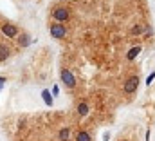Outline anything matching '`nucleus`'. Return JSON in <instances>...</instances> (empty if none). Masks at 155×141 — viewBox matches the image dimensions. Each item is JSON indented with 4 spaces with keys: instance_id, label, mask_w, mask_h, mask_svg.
I'll return each instance as SVG.
<instances>
[{
    "instance_id": "f257e3e1",
    "label": "nucleus",
    "mask_w": 155,
    "mask_h": 141,
    "mask_svg": "<svg viewBox=\"0 0 155 141\" xmlns=\"http://www.w3.org/2000/svg\"><path fill=\"white\" fill-rule=\"evenodd\" d=\"M137 85H139V80H137V76L128 78V82L125 83V92H126V94L135 92V91H137Z\"/></svg>"
},
{
    "instance_id": "f03ea898",
    "label": "nucleus",
    "mask_w": 155,
    "mask_h": 141,
    "mask_svg": "<svg viewBox=\"0 0 155 141\" xmlns=\"http://www.w3.org/2000/svg\"><path fill=\"white\" fill-rule=\"evenodd\" d=\"M62 80H63V83H65L67 87H74V85H76V80H74L72 72H70L69 69H63V71H62Z\"/></svg>"
},
{
    "instance_id": "7ed1b4c3",
    "label": "nucleus",
    "mask_w": 155,
    "mask_h": 141,
    "mask_svg": "<svg viewBox=\"0 0 155 141\" xmlns=\"http://www.w3.org/2000/svg\"><path fill=\"white\" fill-rule=\"evenodd\" d=\"M65 33H67V29H65V25H62V24H56V25H52V27H51V35L54 38H63Z\"/></svg>"
},
{
    "instance_id": "20e7f679",
    "label": "nucleus",
    "mask_w": 155,
    "mask_h": 141,
    "mask_svg": "<svg viewBox=\"0 0 155 141\" xmlns=\"http://www.w3.org/2000/svg\"><path fill=\"white\" fill-rule=\"evenodd\" d=\"M52 16H54L58 22H65V20L69 18V11H67L65 7H56L54 13H52Z\"/></svg>"
},
{
    "instance_id": "39448f33",
    "label": "nucleus",
    "mask_w": 155,
    "mask_h": 141,
    "mask_svg": "<svg viewBox=\"0 0 155 141\" xmlns=\"http://www.w3.org/2000/svg\"><path fill=\"white\" fill-rule=\"evenodd\" d=\"M2 33H4L5 36L13 38V36H16V35H18V29L15 27V25H4V27H2Z\"/></svg>"
},
{
    "instance_id": "423d86ee",
    "label": "nucleus",
    "mask_w": 155,
    "mask_h": 141,
    "mask_svg": "<svg viewBox=\"0 0 155 141\" xmlns=\"http://www.w3.org/2000/svg\"><path fill=\"white\" fill-rule=\"evenodd\" d=\"M139 52H141V47H139V45H135V47H132V49L128 51L126 58H128V60H135V56L139 54Z\"/></svg>"
},
{
    "instance_id": "0eeeda50",
    "label": "nucleus",
    "mask_w": 155,
    "mask_h": 141,
    "mask_svg": "<svg viewBox=\"0 0 155 141\" xmlns=\"http://www.w3.org/2000/svg\"><path fill=\"white\" fill-rule=\"evenodd\" d=\"M42 98H43V101L47 103V105H52V94L49 92V91H42Z\"/></svg>"
},
{
    "instance_id": "6e6552de",
    "label": "nucleus",
    "mask_w": 155,
    "mask_h": 141,
    "mask_svg": "<svg viewBox=\"0 0 155 141\" xmlns=\"http://www.w3.org/2000/svg\"><path fill=\"white\" fill-rule=\"evenodd\" d=\"M76 141H90V136H89V132H78V136H76Z\"/></svg>"
},
{
    "instance_id": "1a4fd4ad",
    "label": "nucleus",
    "mask_w": 155,
    "mask_h": 141,
    "mask_svg": "<svg viewBox=\"0 0 155 141\" xmlns=\"http://www.w3.org/2000/svg\"><path fill=\"white\" fill-rule=\"evenodd\" d=\"M7 56H9V49L5 45H0V62H4Z\"/></svg>"
},
{
    "instance_id": "9d476101",
    "label": "nucleus",
    "mask_w": 155,
    "mask_h": 141,
    "mask_svg": "<svg viewBox=\"0 0 155 141\" xmlns=\"http://www.w3.org/2000/svg\"><path fill=\"white\" fill-rule=\"evenodd\" d=\"M78 112L81 114V116H87V114H89V105H87L85 101L79 103V105H78Z\"/></svg>"
},
{
    "instance_id": "9b49d317",
    "label": "nucleus",
    "mask_w": 155,
    "mask_h": 141,
    "mask_svg": "<svg viewBox=\"0 0 155 141\" xmlns=\"http://www.w3.org/2000/svg\"><path fill=\"white\" fill-rule=\"evenodd\" d=\"M18 42H20V45H29V44H31V38H29L27 35H22Z\"/></svg>"
},
{
    "instance_id": "f8f14e48",
    "label": "nucleus",
    "mask_w": 155,
    "mask_h": 141,
    "mask_svg": "<svg viewBox=\"0 0 155 141\" xmlns=\"http://www.w3.org/2000/svg\"><path fill=\"white\" fill-rule=\"evenodd\" d=\"M60 139H62V141H67V139H69V129L60 130Z\"/></svg>"
},
{
    "instance_id": "ddd939ff",
    "label": "nucleus",
    "mask_w": 155,
    "mask_h": 141,
    "mask_svg": "<svg viewBox=\"0 0 155 141\" xmlns=\"http://www.w3.org/2000/svg\"><path fill=\"white\" fill-rule=\"evenodd\" d=\"M153 80H155V72H152V74H150V76H148V78H146V83H148V85H150V83L153 82Z\"/></svg>"
},
{
    "instance_id": "4468645a",
    "label": "nucleus",
    "mask_w": 155,
    "mask_h": 141,
    "mask_svg": "<svg viewBox=\"0 0 155 141\" xmlns=\"http://www.w3.org/2000/svg\"><path fill=\"white\" fill-rule=\"evenodd\" d=\"M141 31H143V27H141V25H139V27H133V29H132V35H139Z\"/></svg>"
},
{
    "instance_id": "2eb2a0df",
    "label": "nucleus",
    "mask_w": 155,
    "mask_h": 141,
    "mask_svg": "<svg viewBox=\"0 0 155 141\" xmlns=\"http://www.w3.org/2000/svg\"><path fill=\"white\" fill-rule=\"evenodd\" d=\"M5 83V78H2V76H0V85H4Z\"/></svg>"
},
{
    "instance_id": "dca6fc26",
    "label": "nucleus",
    "mask_w": 155,
    "mask_h": 141,
    "mask_svg": "<svg viewBox=\"0 0 155 141\" xmlns=\"http://www.w3.org/2000/svg\"><path fill=\"white\" fill-rule=\"evenodd\" d=\"M0 91H2V85H0Z\"/></svg>"
}]
</instances>
